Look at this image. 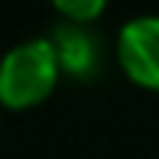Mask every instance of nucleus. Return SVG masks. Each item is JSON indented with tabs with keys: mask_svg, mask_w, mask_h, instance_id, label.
I'll list each match as a JSON object with an SVG mask.
<instances>
[{
	"mask_svg": "<svg viewBox=\"0 0 159 159\" xmlns=\"http://www.w3.org/2000/svg\"><path fill=\"white\" fill-rule=\"evenodd\" d=\"M62 78L49 36L16 42L0 59V104L10 111H30L55 91Z\"/></svg>",
	"mask_w": 159,
	"mask_h": 159,
	"instance_id": "nucleus-1",
	"label": "nucleus"
},
{
	"mask_svg": "<svg viewBox=\"0 0 159 159\" xmlns=\"http://www.w3.org/2000/svg\"><path fill=\"white\" fill-rule=\"evenodd\" d=\"M117 62L133 84L159 91V16H133L117 33Z\"/></svg>",
	"mask_w": 159,
	"mask_h": 159,
	"instance_id": "nucleus-2",
	"label": "nucleus"
},
{
	"mask_svg": "<svg viewBox=\"0 0 159 159\" xmlns=\"http://www.w3.org/2000/svg\"><path fill=\"white\" fill-rule=\"evenodd\" d=\"M49 42L55 49L62 75L71 78H94L101 65V46L91 26H75V23H59L49 33Z\"/></svg>",
	"mask_w": 159,
	"mask_h": 159,
	"instance_id": "nucleus-3",
	"label": "nucleus"
},
{
	"mask_svg": "<svg viewBox=\"0 0 159 159\" xmlns=\"http://www.w3.org/2000/svg\"><path fill=\"white\" fill-rule=\"evenodd\" d=\"M55 13H59L62 23L91 26L98 16H104V0H59Z\"/></svg>",
	"mask_w": 159,
	"mask_h": 159,
	"instance_id": "nucleus-4",
	"label": "nucleus"
}]
</instances>
